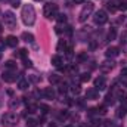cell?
Masks as SVG:
<instances>
[{
    "label": "cell",
    "mask_w": 127,
    "mask_h": 127,
    "mask_svg": "<svg viewBox=\"0 0 127 127\" xmlns=\"http://www.w3.org/2000/svg\"><path fill=\"white\" fill-rule=\"evenodd\" d=\"M21 16L25 25H32L35 22V10L32 7V4H24L22 10H21Z\"/></svg>",
    "instance_id": "1"
},
{
    "label": "cell",
    "mask_w": 127,
    "mask_h": 127,
    "mask_svg": "<svg viewBox=\"0 0 127 127\" xmlns=\"http://www.w3.org/2000/svg\"><path fill=\"white\" fill-rule=\"evenodd\" d=\"M18 124V115L13 112H6L1 117V126L3 127H15Z\"/></svg>",
    "instance_id": "2"
},
{
    "label": "cell",
    "mask_w": 127,
    "mask_h": 127,
    "mask_svg": "<svg viewBox=\"0 0 127 127\" xmlns=\"http://www.w3.org/2000/svg\"><path fill=\"white\" fill-rule=\"evenodd\" d=\"M43 13H44V16L47 19L56 18L58 16V4H55V3H46L44 9H43Z\"/></svg>",
    "instance_id": "3"
},
{
    "label": "cell",
    "mask_w": 127,
    "mask_h": 127,
    "mask_svg": "<svg viewBox=\"0 0 127 127\" xmlns=\"http://www.w3.org/2000/svg\"><path fill=\"white\" fill-rule=\"evenodd\" d=\"M93 9H95V4L93 3H86L84 6H83V9L80 10V15H78V21L80 22H84L90 15H92V12H93Z\"/></svg>",
    "instance_id": "4"
},
{
    "label": "cell",
    "mask_w": 127,
    "mask_h": 127,
    "mask_svg": "<svg viewBox=\"0 0 127 127\" xmlns=\"http://www.w3.org/2000/svg\"><path fill=\"white\" fill-rule=\"evenodd\" d=\"M3 19H4V25H6L9 30H15V28H16V16L13 15V12L6 10V12L3 13Z\"/></svg>",
    "instance_id": "5"
},
{
    "label": "cell",
    "mask_w": 127,
    "mask_h": 127,
    "mask_svg": "<svg viewBox=\"0 0 127 127\" xmlns=\"http://www.w3.org/2000/svg\"><path fill=\"white\" fill-rule=\"evenodd\" d=\"M93 21H95L96 25H103L106 21H108V15L105 10H97L93 16Z\"/></svg>",
    "instance_id": "6"
},
{
    "label": "cell",
    "mask_w": 127,
    "mask_h": 127,
    "mask_svg": "<svg viewBox=\"0 0 127 127\" xmlns=\"http://www.w3.org/2000/svg\"><path fill=\"white\" fill-rule=\"evenodd\" d=\"M1 78L6 83H13L16 80V69H6V71H3Z\"/></svg>",
    "instance_id": "7"
},
{
    "label": "cell",
    "mask_w": 127,
    "mask_h": 127,
    "mask_svg": "<svg viewBox=\"0 0 127 127\" xmlns=\"http://www.w3.org/2000/svg\"><path fill=\"white\" fill-rule=\"evenodd\" d=\"M95 89H97V90H105L106 89V80H105V77H97L96 78Z\"/></svg>",
    "instance_id": "8"
},
{
    "label": "cell",
    "mask_w": 127,
    "mask_h": 127,
    "mask_svg": "<svg viewBox=\"0 0 127 127\" xmlns=\"http://www.w3.org/2000/svg\"><path fill=\"white\" fill-rule=\"evenodd\" d=\"M105 55H106V58H115V56H118V55H120V49H118V47H115V46H111V47H108V49H106Z\"/></svg>",
    "instance_id": "9"
},
{
    "label": "cell",
    "mask_w": 127,
    "mask_h": 127,
    "mask_svg": "<svg viewBox=\"0 0 127 127\" xmlns=\"http://www.w3.org/2000/svg\"><path fill=\"white\" fill-rule=\"evenodd\" d=\"M99 68H100L102 72H109V71L114 68V62H112V61H105V62H102L99 65Z\"/></svg>",
    "instance_id": "10"
},
{
    "label": "cell",
    "mask_w": 127,
    "mask_h": 127,
    "mask_svg": "<svg viewBox=\"0 0 127 127\" xmlns=\"http://www.w3.org/2000/svg\"><path fill=\"white\" fill-rule=\"evenodd\" d=\"M99 97V90L97 89H89L86 92V99H90V100H95Z\"/></svg>",
    "instance_id": "11"
},
{
    "label": "cell",
    "mask_w": 127,
    "mask_h": 127,
    "mask_svg": "<svg viewBox=\"0 0 127 127\" xmlns=\"http://www.w3.org/2000/svg\"><path fill=\"white\" fill-rule=\"evenodd\" d=\"M6 44H7L9 47H16V46H18V38H16L15 35H7V37H6Z\"/></svg>",
    "instance_id": "12"
},
{
    "label": "cell",
    "mask_w": 127,
    "mask_h": 127,
    "mask_svg": "<svg viewBox=\"0 0 127 127\" xmlns=\"http://www.w3.org/2000/svg\"><path fill=\"white\" fill-rule=\"evenodd\" d=\"M55 90L52 89V87H46L44 90H43V96L46 97V99H55Z\"/></svg>",
    "instance_id": "13"
},
{
    "label": "cell",
    "mask_w": 127,
    "mask_h": 127,
    "mask_svg": "<svg viewBox=\"0 0 127 127\" xmlns=\"http://www.w3.org/2000/svg\"><path fill=\"white\" fill-rule=\"evenodd\" d=\"M21 38L25 41V43H34V35H32L31 32H22L21 34Z\"/></svg>",
    "instance_id": "14"
},
{
    "label": "cell",
    "mask_w": 127,
    "mask_h": 127,
    "mask_svg": "<svg viewBox=\"0 0 127 127\" xmlns=\"http://www.w3.org/2000/svg\"><path fill=\"white\" fill-rule=\"evenodd\" d=\"M30 87V83H28V80H24V78H21L19 81H18V89L19 90H27Z\"/></svg>",
    "instance_id": "15"
},
{
    "label": "cell",
    "mask_w": 127,
    "mask_h": 127,
    "mask_svg": "<svg viewBox=\"0 0 127 127\" xmlns=\"http://www.w3.org/2000/svg\"><path fill=\"white\" fill-rule=\"evenodd\" d=\"M62 58L59 56V55H55V56H52V64L55 65V66H58V68H62Z\"/></svg>",
    "instance_id": "16"
},
{
    "label": "cell",
    "mask_w": 127,
    "mask_h": 127,
    "mask_svg": "<svg viewBox=\"0 0 127 127\" xmlns=\"http://www.w3.org/2000/svg\"><path fill=\"white\" fill-rule=\"evenodd\" d=\"M19 105H21V100H19L18 97H13V99L9 100V108H10V109H15V108H18Z\"/></svg>",
    "instance_id": "17"
},
{
    "label": "cell",
    "mask_w": 127,
    "mask_h": 127,
    "mask_svg": "<svg viewBox=\"0 0 127 127\" xmlns=\"http://www.w3.org/2000/svg\"><path fill=\"white\" fill-rule=\"evenodd\" d=\"M49 81H50V84H56V83L61 81V77H59L58 74H52V75L49 77Z\"/></svg>",
    "instance_id": "18"
},
{
    "label": "cell",
    "mask_w": 127,
    "mask_h": 127,
    "mask_svg": "<svg viewBox=\"0 0 127 127\" xmlns=\"http://www.w3.org/2000/svg\"><path fill=\"white\" fill-rule=\"evenodd\" d=\"M56 21H58L59 24H65V22H66V15H65V13H58Z\"/></svg>",
    "instance_id": "19"
},
{
    "label": "cell",
    "mask_w": 127,
    "mask_h": 127,
    "mask_svg": "<svg viewBox=\"0 0 127 127\" xmlns=\"http://www.w3.org/2000/svg\"><path fill=\"white\" fill-rule=\"evenodd\" d=\"M93 111H95L97 115H103V114H106V108H105L103 105H102V106H97V108L93 109Z\"/></svg>",
    "instance_id": "20"
},
{
    "label": "cell",
    "mask_w": 127,
    "mask_h": 127,
    "mask_svg": "<svg viewBox=\"0 0 127 127\" xmlns=\"http://www.w3.org/2000/svg\"><path fill=\"white\" fill-rule=\"evenodd\" d=\"M127 112V106H120L118 109H117V115L118 117H124Z\"/></svg>",
    "instance_id": "21"
},
{
    "label": "cell",
    "mask_w": 127,
    "mask_h": 127,
    "mask_svg": "<svg viewBox=\"0 0 127 127\" xmlns=\"http://www.w3.org/2000/svg\"><path fill=\"white\" fill-rule=\"evenodd\" d=\"M115 4H118V3H115V1H109V3L106 4L108 10H109V12H115V10H117V6H115Z\"/></svg>",
    "instance_id": "22"
},
{
    "label": "cell",
    "mask_w": 127,
    "mask_h": 127,
    "mask_svg": "<svg viewBox=\"0 0 127 127\" xmlns=\"http://www.w3.org/2000/svg\"><path fill=\"white\" fill-rule=\"evenodd\" d=\"M4 66H6L7 69H16V64L13 62V61H6V62H4Z\"/></svg>",
    "instance_id": "23"
},
{
    "label": "cell",
    "mask_w": 127,
    "mask_h": 127,
    "mask_svg": "<svg viewBox=\"0 0 127 127\" xmlns=\"http://www.w3.org/2000/svg\"><path fill=\"white\" fill-rule=\"evenodd\" d=\"M89 80H90V74H89V72H83V74L80 75V81L86 83V81H89Z\"/></svg>",
    "instance_id": "24"
},
{
    "label": "cell",
    "mask_w": 127,
    "mask_h": 127,
    "mask_svg": "<svg viewBox=\"0 0 127 127\" xmlns=\"http://www.w3.org/2000/svg\"><path fill=\"white\" fill-rule=\"evenodd\" d=\"M37 109H38V106H37V105H32V103H30V105L27 106V111H28L30 114H34V112H37Z\"/></svg>",
    "instance_id": "25"
},
{
    "label": "cell",
    "mask_w": 127,
    "mask_h": 127,
    "mask_svg": "<svg viewBox=\"0 0 127 127\" xmlns=\"http://www.w3.org/2000/svg\"><path fill=\"white\" fill-rule=\"evenodd\" d=\"M117 37V31H115V28H111L109 32H108V40H114Z\"/></svg>",
    "instance_id": "26"
},
{
    "label": "cell",
    "mask_w": 127,
    "mask_h": 127,
    "mask_svg": "<svg viewBox=\"0 0 127 127\" xmlns=\"http://www.w3.org/2000/svg\"><path fill=\"white\" fill-rule=\"evenodd\" d=\"M71 92H72L74 95H78V93L81 92V89H80L78 84H72V86H71Z\"/></svg>",
    "instance_id": "27"
},
{
    "label": "cell",
    "mask_w": 127,
    "mask_h": 127,
    "mask_svg": "<svg viewBox=\"0 0 127 127\" xmlns=\"http://www.w3.org/2000/svg\"><path fill=\"white\" fill-rule=\"evenodd\" d=\"M120 41L123 43V44H127V30L121 32V35H120Z\"/></svg>",
    "instance_id": "28"
},
{
    "label": "cell",
    "mask_w": 127,
    "mask_h": 127,
    "mask_svg": "<svg viewBox=\"0 0 127 127\" xmlns=\"http://www.w3.org/2000/svg\"><path fill=\"white\" fill-rule=\"evenodd\" d=\"M62 50H66V43L61 40L59 43H58V52H62Z\"/></svg>",
    "instance_id": "29"
},
{
    "label": "cell",
    "mask_w": 127,
    "mask_h": 127,
    "mask_svg": "<svg viewBox=\"0 0 127 127\" xmlns=\"http://www.w3.org/2000/svg\"><path fill=\"white\" fill-rule=\"evenodd\" d=\"M38 108L41 109V112H43V114H47V112L50 111V108H49L47 105H44V103H40V105H38Z\"/></svg>",
    "instance_id": "30"
},
{
    "label": "cell",
    "mask_w": 127,
    "mask_h": 127,
    "mask_svg": "<svg viewBox=\"0 0 127 127\" xmlns=\"http://www.w3.org/2000/svg\"><path fill=\"white\" fill-rule=\"evenodd\" d=\"M37 123H38V121L34 120V118H28V120H27V126L28 127H35L37 126Z\"/></svg>",
    "instance_id": "31"
},
{
    "label": "cell",
    "mask_w": 127,
    "mask_h": 127,
    "mask_svg": "<svg viewBox=\"0 0 127 127\" xmlns=\"http://www.w3.org/2000/svg\"><path fill=\"white\" fill-rule=\"evenodd\" d=\"M105 103H108V105L111 103V105H112V103H114V95H111V93L106 95V97H105Z\"/></svg>",
    "instance_id": "32"
},
{
    "label": "cell",
    "mask_w": 127,
    "mask_h": 127,
    "mask_svg": "<svg viewBox=\"0 0 127 127\" xmlns=\"http://www.w3.org/2000/svg\"><path fill=\"white\" fill-rule=\"evenodd\" d=\"M118 9L126 10L127 9V0H121V1H118Z\"/></svg>",
    "instance_id": "33"
},
{
    "label": "cell",
    "mask_w": 127,
    "mask_h": 127,
    "mask_svg": "<svg viewBox=\"0 0 127 127\" xmlns=\"http://www.w3.org/2000/svg\"><path fill=\"white\" fill-rule=\"evenodd\" d=\"M18 55H19V56H21L22 59H25V58H27V55H28V52H27V49H19Z\"/></svg>",
    "instance_id": "34"
},
{
    "label": "cell",
    "mask_w": 127,
    "mask_h": 127,
    "mask_svg": "<svg viewBox=\"0 0 127 127\" xmlns=\"http://www.w3.org/2000/svg\"><path fill=\"white\" fill-rule=\"evenodd\" d=\"M86 59H87V53H86V52H81V53L78 55V61L83 62V61H86Z\"/></svg>",
    "instance_id": "35"
},
{
    "label": "cell",
    "mask_w": 127,
    "mask_h": 127,
    "mask_svg": "<svg viewBox=\"0 0 127 127\" xmlns=\"http://www.w3.org/2000/svg\"><path fill=\"white\" fill-rule=\"evenodd\" d=\"M66 90H68V84H66V83H62L61 87H59V92H61V93H65Z\"/></svg>",
    "instance_id": "36"
},
{
    "label": "cell",
    "mask_w": 127,
    "mask_h": 127,
    "mask_svg": "<svg viewBox=\"0 0 127 127\" xmlns=\"http://www.w3.org/2000/svg\"><path fill=\"white\" fill-rule=\"evenodd\" d=\"M4 46H7V44H6V40H4V38H0V50H3Z\"/></svg>",
    "instance_id": "37"
},
{
    "label": "cell",
    "mask_w": 127,
    "mask_h": 127,
    "mask_svg": "<svg viewBox=\"0 0 127 127\" xmlns=\"http://www.w3.org/2000/svg\"><path fill=\"white\" fill-rule=\"evenodd\" d=\"M69 71H71V72H72V74H77V72H78V68H77V66H74V65H72V66H71V68H69Z\"/></svg>",
    "instance_id": "38"
},
{
    "label": "cell",
    "mask_w": 127,
    "mask_h": 127,
    "mask_svg": "<svg viewBox=\"0 0 127 127\" xmlns=\"http://www.w3.org/2000/svg\"><path fill=\"white\" fill-rule=\"evenodd\" d=\"M24 65H25V66H31L32 62L30 61V59H27V58H25V59H24Z\"/></svg>",
    "instance_id": "39"
},
{
    "label": "cell",
    "mask_w": 127,
    "mask_h": 127,
    "mask_svg": "<svg viewBox=\"0 0 127 127\" xmlns=\"http://www.w3.org/2000/svg\"><path fill=\"white\" fill-rule=\"evenodd\" d=\"M12 6H13V7H18V6H19V1H18V0H13V1H12Z\"/></svg>",
    "instance_id": "40"
},
{
    "label": "cell",
    "mask_w": 127,
    "mask_h": 127,
    "mask_svg": "<svg viewBox=\"0 0 127 127\" xmlns=\"http://www.w3.org/2000/svg\"><path fill=\"white\" fill-rule=\"evenodd\" d=\"M121 75H123V77H127V68H123V69H121Z\"/></svg>",
    "instance_id": "41"
},
{
    "label": "cell",
    "mask_w": 127,
    "mask_h": 127,
    "mask_svg": "<svg viewBox=\"0 0 127 127\" xmlns=\"http://www.w3.org/2000/svg\"><path fill=\"white\" fill-rule=\"evenodd\" d=\"M75 4H80V3H84V0H74Z\"/></svg>",
    "instance_id": "42"
},
{
    "label": "cell",
    "mask_w": 127,
    "mask_h": 127,
    "mask_svg": "<svg viewBox=\"0 0 127 127\" xmlns=\"http://www.w3.org/2000/svg\"><path fill=\"white\" fill-rule=\"evenodd\" d=\"M47 127H56V124L53 123V124H49V126H47Z\"/></svg>",
    "instance_id": "43"
},
{
    "label": "cell",
    "mask_w": 127,
    "mask_h": 127,
    "mask_svg": "<svg viewBox=\"0 0 127 127\" xmlns=\"http://www.w3.org/2000/svg\"><path fill=\"white\" fill-rule=\"evenodd\" d=\"M1 105H3V102H1V96H0V106H1Z\"/></svg>",
    "instance_id": "44"
},
{
    "label": "cell",
    "mask_w": 127,
    "mask_h": 127,
    "mask_svg": "<svg viewBox=\"0 0 127 127\" xmlns=\"http://www.w3.org/2000/svg\"><path fill=\"white\" fill-rule=\"evenodd\" d=\"M1 30H3V28H1V24H0V32H1Z\"/></svg>",
    "instance_id": "45"
},
{
    "label": "cell",
    "mask_w": 127,
    "mask_h": 127,
    "mask_svg": "<svg viewBox=\"0 0 127 127\" xmlns=\"http://www.w3.org/2000/svg\"><path fill=\"white\" fill-rule=\"evenodd\" d=\"M65 127H74V126H65Z\"/></svg>",
    "instance_id": "46"
},
{
    "label": "cell",
    "mask_w": 127,
    "mask_h": 127,
    "mask_svg": "<svg viewBox=\"0 0 127 127\" xmlns=\"http://www.w3.org/2000/svg\"><path fill=\"white\" fill-rule=\"evenodd\" d=\"M35 1H41V0H35Z\"/></svg>",
    "instance_id": "47"
}]
</instances>
